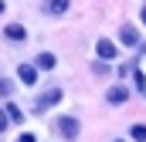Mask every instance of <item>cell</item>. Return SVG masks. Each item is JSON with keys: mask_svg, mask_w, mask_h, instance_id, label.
<instances>
[{"mask_svg": "<svg viewBox=\"0 0 146 142\" xmlns=\"http://www.w3.org/2000/svg\"><path fill=\"white\" fill-rule=\"evenodd\" d=\"M139 17H143V24H146V7H143V10H139Z\"/></svg>", "mask_w": 146, "mask_h": 142, "instance_id": "obj_17", "label": "cell"}, {"mask_svg": "<svg viewBox=\"0 0 146 142\" xmlns=\"http://www.w3.org/2000/svg\"><path fill=\"white\" fill-rule=\"evenodd\" d=\"M115 142H122V139H115Z\"/></svg>", "mask_w": 146, "mask_h": 142, "instance_id": "obj_19", "label": "cell"}, {"mask_svg": "<svg viewBox=\"0 0 146 142\" xmlns=\"http://www.w3.org/2000/svg\"><path fill=\"white\" fill-rule=\"evenodd\" d=\"M129 135H133L136 142H146V125H133V129H129Z\"/></svg>", "mask_w": 146, "mask_h": 142, "instance_id": "obj_12", "label": "cell"}, {"mask_svg": "<svg viewBox=\"0 0 146 142\" xmlns=\"http://www.w3.org/2000/svg\"><path fill=\"white\" fill-rule=\"evenodd\" d=\"M133 81H136V88H139V91H146V74H143L139 68L133 71Z\"/></svg>", "mask_w": 146, "mask_h": 142, "instance_id": "obj_13", "label": "cell"}, {"mask_svg": "<svg viewBox=\"0 0 146 142\" xmlns=\"http://www.w3.org/2000/svg\"><path fill=\"white\" fill-rule=\"evenodd\" d=\"M54 135H61V139H78V132H82V125H78V118L75 115H61V118H54Z\"/></svg>", "mask_w": 146, "mask_h": 142, "instance_id": "obj_1", "label": "cell"}, {"mask_svg": "<svg viewBox=\"0 0 146 142\" xmlns=\"http://www.w3.org/2000/svg\"><path fill=\"white\" fill-rule=\"evenodd\" d=\"M119 37H122V44H126V47H139V44H143V37H139V31H136L133 24H122Z\"/></svg>", "mask_w": 146, "mask_h": 142, "instance_id": "obj_3", "label": "cell"}, {"mask_svg": "<svg viewBox=\"0 0 146 142\" xmlns=\"http://www.w3.org/2000/svg\"><path fill=\"white\" fill-rule=\"evenodd\" d=\"M61 98H65V95H61V88H44V91L37 95V102H34L31 108H34V112H48L51 105H58Z\"/></svg>", "mask_w": 146, "mask_h": 142, "instance_id": "obj_2", "label": "cell"}, {"mask_svg": "<svg viewBox=\"0 0 146 142\" xmlns=\"http://www.w3.org/2000/svg\"><path fill=\"white\" fill-rule=\"evenodd\" d=\"M3 37L7 41H27V27L24 24H7L3 27Z\"/></svg>", "mask_w": 146, "mask_h": 142, "instance_id": "obj_7", "label": "cell"}, {"mask_svg": "<svg viewBox=\"0 0 146 142\" xmlns=\"http://www.w3.org/2000/svg\"><path fill=\"white\" fill-rule=\"evenodd\" d=\"M17 81L21 85H37V68L34 64H21L17 68Z\"/></svg>", "mask_w": 146, "mask_h": 142, "instance_id": "obj_6", "label": "cell"}, {"mask_svg": "<svg viewBox=\"0 0 146 142\" xmlns=\"http://www.w3.org/2000/svg\"><path fill=\"white\" fill-rule=\"evenodd\" d=\"M54 64H58V58H54V54H51V51H41V54H37V68H54Z\"/></svg>", "mask_w": 146, "mask_h": 142, "instance_id": "obj_9", "label": "cell"}, {"mask_svg": "<svg viewBox=\"0 0 146 142\" xmlns=\"http://www.w3.org/2000/svg\"><path fill=\"white\" fill-rule=\"evenodd\" d=\"M3 10H7V7H3V0H0V14H3Z\"/></svg>", "mask_w": 146, "mask_h": 142, "instance_id": "obj_18", "label": "cell"}, {"mask_svg": "<svg viewBox=\"0 0 146 142\" xmlns=\"http://www.w3.org/2000/svg\"><path fill=\"white\" fill-rule=\"evenodd\" d=\"M0 95H3V98L14 95V81H10V78H0Z\"/></svg>", "mask_w": 146, "mask_h": 142, "instance_id": "obj_11", "label": "cell"}, {"mask_svg": "<svg viewBox=\"0 0 146 142\" xmlns=\"http://www.w3.org/2000/svg\"><path fill=\"white\" fill-rule=\"evenodd\" d=\"M7 115H10V122H17V125H21V122H24V112H21V108L14 105V102H10V105H7Z\"/></svg>", "mask_w": 146, "mask_h": 142, "instance_id": "obj_10", "label": "cell"}, {"mask_svg": "<svg viewBox=\"0 0 146 142\" xmlns=\"http://www.w3.org/2000/svg\"><path fill=\"white\" fill-rule=\"evenodd\" d=\"M95 51H99V58H102V61H115V54H119V47L112 44L109 37H102V41L95 44Z\"/></svg>", "mask_w": 146, "mask_h": 142, "instance_id": "obj_5", "label": "cell"}, {"mask_svg": "<svg viewBox=\"0 0 146 142\" xmlns=\"http://www.w3.org/2000/svg\"><path fill=\"white\" fill-rule=\"evenodd\" d=\"M44 7H48L51 17H61V14L68 10V0H44Z\"/></svg>", "mask_w": 146, "mask_h": 142, "instance_id": "obj_8", "label": "cell"}, {"mask_svg": "<svg viewBox=\"0 0 146 142\" xmlns=\"http://www.w3.org/2000/svg\"><path fill=\"white\" fill-rule=\"evenodd\" d=\"M92 71H95V74H106L109 68H106V61H95V64H92Z\"/></svg>", "mask_w": 146, "mask_h": 142, "instance_id": "obj_14", "label": "cell"}, {"mask_svg": "<svg viewBox=\"0 0 146 142\" xmlns=\"http://www.w3.org/2000/svg\"><path fill=\"white\" fill-rule=\"evenodd\" d=\"M17 142H37V139H34V135H31V132H24V135H21V139H17Z\"/></svg>", "mask_w": 146, "mask_h": 142, "instance_id": "obj_16", "label": "cell"}, {"mask_svg": "<svg viewBox=\"0 0 146 142\" xmlns=\"http://www.w3.org/2000/svg\"><path fill=\"white\" fill-rule=\"evenodd\" d=\"M126 98H129V88H126V85H112L109 91H106V102H109V105H122Z\"/></svg>", "mask_w": 146, "mask_h": 142, "instance_id": "obj_4", "label": "cell"}, {"mask_svg": "<svg viewBox=\"0 0 146 142\" xmlns=\"http://www.w3.org/2000/svg\"><path fill=\"white\" fill-rule=\"evenodd\" d=\"M7 125H10V115H3V112H0V132H7Z\"/></svg>", "mask_w": 146, "mask_h": 142, "instance_id": "obj_15", "label": "cell"}]
</instances>
